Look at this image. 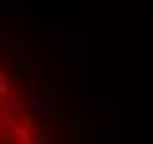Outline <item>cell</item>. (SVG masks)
<instances>
[{
	"label": "cell",
	"instance_id": "1",
	"mask_svg": "<svg viewBox=\"0 0 153 144\" xmlns=\"http://www.w3.org/2000/svg\"><path fill=\"white\" fill-rule=\"evenodd\" d=\"M0 144H46L37 116L3 68H0Z\"/></svg>",
	"mask_w": 153,
	"mask_h": 144
}]
</instances>
